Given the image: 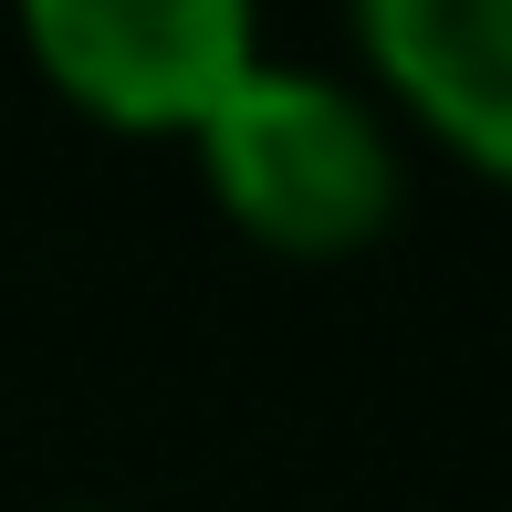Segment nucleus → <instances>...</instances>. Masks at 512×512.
Here are the masks:
<instances>
[{
	"instance_id": "obj_1",
	"label": "nucleus",
	"mask_w": 512,
	"mask_h": 512,
	"mask_svg": "<svg viewBox=\"0 0 512 512\" xmlns=\"http://www.w3.org/2000/svg\"><path fill=\"white\" fill-rule=\"evenodd\" d=\"M199 168L230 220L293 262H345L398 209V147H387L377 105L335 74H304V63H251L209 105Z\"/></svg>"
},
{
	"instance_id": "obj_2",
	"label": "nucleus",
	"mask_w": 512,
	"mask_h": 512,
	"mask_svg": "<svg viewBox=\"0 0 512 512\" xmlns=\"http://www.w3.org/2000/svg\"><path fill=\"white\" fill-rule=\"evenodd\" d=\"M63 105L126 136H199L209 105L262 63L251 0H11Z\"/></svg>"
},
{
	"instance_id": "obj_3",
	"label": "nucleus",
	"mask_w": 512,
	"mask_h": 512,
	"mask_svg": "<svg viewBox=\"0 0 512 512\" xmlns=\"http://www.w3.org/2000/svg\"><path fill=\"white\" fill-rule=\"evenodd\" d=\"M356 42L450 157L512 178V0H356Z\"/></svg>"
}]
</instances>
